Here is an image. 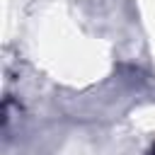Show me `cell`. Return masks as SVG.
Returning a JSON list of instances; mask_svg holds the SVG:
<instances>
[{
  "instance_id": "cell-1",
  "label": "cell",
  "mask_w": 155,
  "mask_h": 155,
  "mask_svg": "<svg viewBox=\"0 0 155 155\" xmlns=\"http://www.w3.org/2000/svg\"><path fill=\"white\" fill-rule=\"evenodd\" d=\"M148 155H155V145H153V148H150V150H148Z\"/></svg>"
}]
</instances>
